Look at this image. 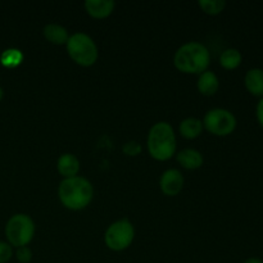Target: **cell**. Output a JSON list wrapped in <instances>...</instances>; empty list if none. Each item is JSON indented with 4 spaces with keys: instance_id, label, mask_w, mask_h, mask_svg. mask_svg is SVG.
<instances>
[{
    "instance_id": "1",
    "label": "cell",
    "mask_w": 263,
    "mask_h": 263,
    "mask_svg": "<svg viewBox=\"0 0 263 263\" xmlns=\"http://www.w3.org/2000/svg\"><path fill=\"white\" fill-rule=\"evenodd\" d=\"M58 197L62 204L71 211L86 208L94 197L91 182L82 176L63 179L58 187Z\"/></svg>"
},
{
    "instance_id": "2",
    "label": "cell",
    "mask_w": 263,
    "mask_h": 263,
    "mask_svg": "<svg viewBox=\"0 0 263 263\" xmlns=\"http://www.w3.org/2000/svg\"><path fill=\"white\" fill-rule=\"evenodd\" d=\"M211 62L210 50L199 41H189L180 46L174 55V63L184 73H202Z\"/></svg>"
},
{
    "instance_id": "3",
    "label": "cell",
    "mask_w": 263,
    "mask_h": 263,
    "mask_svg": "<svg viewBox=\"0 0 263 263\" xmlns=\"http://www.w3.org/2000/svg\"><path fill=\"white\" fill-rule=\"evenodd\" d=\"M148 152L157 161H168L176 153V135L166 121H161L152 126L146 139Z\"/></svg>"
},
{
    "instance_id": "4",
    "label": "cell",
    "mask_w": 263,
    "mask_h": 263,
    "mask_svg": "<svg viewBox=\"0 0 263 263\" xmlns=\"http://www.w3.org/2000/svg\"><path fill=\"white\" fill-rule=\"evenodd\" d=\"M66 46L72 61L82 67L92 66L99 57L97 44L87 33L76 32L69 35Z\"/></svg>"
},
{
    "instance_id": "5",
    "label": "cell",
    "mask_w": 263,
    "mask_h": 263,
    "mask_svg": "<svg viewBox=\"0 0 263 263\" xmlns=\"http://www.w3.org/2000/svg\"><path fill=\"white\" fill-rule=\"evenodd\" d=\"M35 235V223L26 213H17L8 220L5 225V236L13 247H26Z\"/></svg>"
},
{
    "instance_id": "6",
    "label": "cell",
    "mask_w": 263,
    "mask_h": 263,
    "mask_svg": "<svg viewBox=\"0 0 263 263\" xmlns=\"http://www.w3.org/2000/svg\"><path fill=\"white\" fill-rule=\"evenodd\" d=\"M134 238H135V229L127 218H122L110 223L104 234L105 246L115 252L127 249L134 241Z\"/></svg>"
},
{
    "instance_id": "7",
    "label": "cell",
    "mask_w": 263,
    "mask_h": 263,
    "mask_svg": "<svg viewBox=\"0 0 263 263\" xmlns=\"http://www.w3.org/2000/svg\"><path fill=\"white\" fill-rule=\"evenodd\" d=\"M203 127L216 136H228L236 128V117L225 108H213L205 113Z\"/></svg>"
},
{
    "instance_id": "8",
    "label": "cell",
    "mask_w": 263,
    "mask_h": 263,
    "mask_svg": "<svg viewBox=\"0 0 263 263\" xmlns=\"http://www.w3.org/2000/svg\"><path fill=\"white\" fill-rule=\"evenodd\" d=\"M159 186L163 194L168 197H175L184 187V176L177 168H168L162 174L159 179Z\"/></svg>"
},
{
    "instance_id": "9",
    "label": "cell",
    "mask_w": 263,
    "mask_h": 263,
    "mask_svg": "<svg viewBox=\"0 0 263 263\" xmlns=\"http://www.w3.org/2000/svg\"><path fill=\"white\" fill-rule=\"evenodd\" d=\"M116 3L113 0H86L85 9L94 18H107L115 10Z\"/></svg>"
},
{
    "instance_id": "10",
    "label": "cell",
    "mask_w": 263,
    "mask_h": 263,
    "mask_svg": "<svg viewBox=\"0 0 263 263\" xmlns=\"http://www.w3.org/2000/svg\"><path fill=\"white\" fill-rule=\"evenodd\" d=\"M57 168H58L59 174H61L64 179L74 177L77 176V174H79L80 171V161L74 154L64 153L58 158Z\"/></svg>"
},
{
    "instance_id": "11",
    "label": "cell",
    "mask_w": 263,
    "mask_h": 263,
    "mask_svg": "<svg viewBox=\"0 0 263 263\" xmlns=\"http://www.w3.org/2000/svg\"><path fill=\"white\" fill-rule=\"evenodd\" d=\"M244 85L247 90L254 97H263V69L252 68L244 76Z\"/></svg>"
},
{
    "instance_id": "12",
    "label": "cell",
    "mask_w": 263,
    "mask_h": 263,
    "mask_svg": "<svg viewBox=\"0 0 263 263\" xmlns=\"http://www.w3.org/2000/svg\"><path fill=\"white\" fill-rule=\"evenodd\" d=\"M44 37L51 44L55 45H63L67 44L69 39V33L64 26L59 25V23H48L45 25L43 30Z\"/></svg>"
},
{
    "instance_id": "13",
    "label": "cell",
    "mask_w": 263,
    "mask_h": 263,
    "mask_svg": "<svg viewBox=\"0 0 263 263\" xmlns=\"http://www.w3.org/2000/svg\"><path fill=\"white\" fill-rule=\"evenodd\" d=\"M218 87H220V80H218L217 74L212 71H204L199 74L198 79V90L200 94L207 95H215L217 92Z\"/></svg>"
},
{
    "instance_id": "14",
    "label": "cell",
    "mask_w": 263,
    "mask_h": 263,
    "mask_svg": "<svg viewBox=\"0 0 263 263\" xmlns=\"http://www.w3.org/2000/svg\"><path fill=\"white\" fill-rule=\"evenodd\" d=\"M177 162L186 170H197L203 164V156L199 151L193 148L182 149L177 153Z\"/></svg>"
},
{
    "instance_id": "15",
    "label": "cell",
    "mask_w": 263,
    "mask_h": 263,
    "mask_svg": "<svg viewBox=\"0 0 263 263\" xmlns=\"http://www.w3.org/2000/svg\"><path fill=\"white\" fill-rule=\"evenodd\" d=\"M179 131L184 138L195 139L202 134L203 122L197 117H187L180 122Z\"/></svg>"
},
{
    "instance_id": "16",
    "label": "cell",
    "mask_w": 263,
    "mask_h": 263,
    "mask_svg": "<svg viewBox=\"0 0 263 263\" xmlns=\"http://www.w3.org/2000/svg\"><path fill=\"white\" fill-rule=\"evenodd\" d=\"M241 53L235 48H229L223 50L220 55V64L225 69H235L241 63Z\"/></svg>"
},
{
    "instance_id": "17",
    "label": "cell",
    "mask_w": 263,
    "mask_h": 263,
    "mask_svg": "<svg viewBox=\"0 0 263 263\" xmlns=\"http://www.w3.org/2000/svg\"><path fill=\"white\" fill-rule=\"evenodd\" d=\"M23 59V54L18 49H7L3 51L2 57H0V62L3 66L8 67V68H13L21 64Z\"/></svg>"
},
{
    "instance_id": "18",
    "label": "cell",
    "mask_w": 263,
    "mask_h": 263,
    "mask_svg": "<svg viewBox=\"0 0 263 263\" xmlns=\"http://www.w3.org/2000/svg\"><path fill=\"white\" fill-rule=\"evenodd\" d=\"M198 4L202 8L203 12H205L207 14L211 15L220 14L226 7L225 0H199Z\"/></svg>"
},
{
    "instance_id": "19",
    "label": "cell",
    "mask_w": 263,
    "mask_h": 263,
    "mask_svg": "<svg viewBox=\"0 0 263 263\" xmlns=\"http://www.w3.org/2000/svg\"><path fill=\"white\" fill-rule=\"evenodd\" d=\"M15 257H17V259L21 263H28L32 259V252H31V249L27 246L20 247V248H17V252H15Z\"/></svg>"
},
{
    "instance_id": "20",
    "label": "cell",
    "mask_w": 263,
    "mask_h": 263,
    "mask_svg": "<svg viewBox=\"0 0 263 263\" xmlns=\"http://www.w3.org/2000/svg\"><path fill=\"white\" fill-rule=\"evenodd\" d=\"M13 256V249L9 243L0 241V263H5L9 261Z\"/></svg>"
},
{
    "instance_id": "21",
    "label": "cell",
    "mask_w": 263,
    "mask_h": 263,
    "mask_svg": "<svg viewBox=\"0 0 263 263\" xmlns=\"http://www.w3.org/2000/svg\"><path fill=\"white\" fill-rule=\"evenodd\" d=\"M123 153L127 154V156H138L141 152L140 144L136 143V141H127V143L123 145L122 148Z\"/></svg>"
},
{
    "instance_id": "22",
    "label": "cell",
    "mask_w": 263,
    "mask_h": 263,
    "mask_svg": "<svg viewBox=\"0 0 263 263\" xmlns=\"http://www.w3.org/2000/svg\"><path fill=\"white\" fill-rule=\"evenodd\" d=\"M256 116H257V121H258V123L263 127V97L259 99L258 104H257Z\"/></svg>"
},
{
    "instance_id": "23",
    "label": "cell",
    "mask_w": 263,
    "mask_h": 263,
    "mask_svg": "<svg viewBox=\"0 0 263 263\" xmlns=\"http://www.w3.org/2000/svg\"><path fill=\"white\" fill-rule=\"evenodd\" d=\"M244 263H263L261 258H257V257H251V258L246 259Z\"/></svg>"
},
{
    "instance_id": "24",
    "label": "cell",
    "mask_w": 263,
    "mask_h": 263,
    "mask_svg": "<svg viewBox=\"0 0 263 263\" xmlns=\"http://www.w3.org/2000/svg\"><path fill=\"white\" fill-rule=\"evenodd\" d=\"M3 97H4V90H3L2 86H0V100L3 99Z\"/></svg>"
}]
</instances>
